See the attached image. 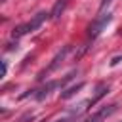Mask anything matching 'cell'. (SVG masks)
<instances>
[{
  "label": "cell",
  "instance_id": "4",
  "mask_svg": "<svg viewBox=\"0 0 122 122\" xmlns=\"http://www.w3.org/2000/svg\"><path fill=\"white\" fill-rule=\"evenodd\" d=\"M65 8H67V0H57L55 6H53V10L50 11V17H51V19H59Z\"/></svg>",
  "mask_w": 122,
  "mask_h": 122
},
{
  "label": "cell",
  "instance_id": "6",
  "mask_svg": "<svg viewBox=\"0 0 122 122\" xmlns=\"http://www.w3.org/2000/svg\"><path fill=\"white\" fill-rule=\"evenodd\" d=\"M111 2H112V0H101V6H99V10H105V8H107Z\"/></svg>",
  "mask_w": 122,
  "mask_h": 122
},
{
  "label": "cell",
  "instance_id": "2",
  "mask_svg": "<svg viewBox=\"0 0 122 122\" xmlns=\"http://www.w3.org/2000/svg\"><path fill=\"white\" fill-rule=\"evenodd\" d=\"M69 51H71V46H65V48H63V50H61V51H59V53L55 55V59L51 61V65H50V67H48V69L44 71V74H46V72H50V71H53V69H55V67H57V65H59V63H61L63 59H65V55H67Z\"/></svg>",
  "mask_w": 122,
  "mask_h": 122
},
{
  "label": "cell",
  "instance_id": "1",
  "mask_svg": "<svg viewBox=\"0 0 122 122\" xmlns=\"http://www.w3.org/2000/svg\"><path fill=\"white\" fill-rule=\"evenodd\" d=\"M111 19H112V15H111V13H103V15H99V17L93 21V25L90 27L88 36H90L92 40H93V38H97V36L101 34V30H103V29L109 25V21H111Z\"/></svg>",
  "mask_w": 122,
  "mask_h": 122
},
{
  "label": "cell",
  "instance_id": "8",
  "mask_svg": "<svg viewBox=\"0 0 122 122\" xmlns=\"http://www.w3.org/2000/svg\"><path fill=\"white\" fill-rule=\"evenodd\" d=\"M120 59H122V57H114V59L111 61V65H116V63H120Z\"/></svg>",
  "mask_w": 122,
  "mask_h": 122
},
{
  "label": "cell",
  "instance_id": "7",
  "mask_svg": "<svg viewBox=\"0 0 122 122\" xmlns=\"http://www.w3.org/2000/svg\"><path fill=\"white\" fill-rule=\"evenodd\" d=\"M6 71H8V67H6V61H2V76H6Z\"/></svg>",
  "mask_w": 122,
  "mask_h": 122
},
{
  "label": "cell",
  "instance_id": "9",
  "mask_svg": "<svg viewBox=\"0 0 122 122\" xmlns=\"http://www.w3.org/2000/svg\"><path fill=\"white\" fill-rule=\"evenodd\" d=\"M55 122H71V118H59V120H55Z\"/></svg>",
  "mask_w": 122,
  "mask_h": 122
},
{
  "label": "cell",
  "instance_id": "3",
  "mask_svg": "<svg viewBox=\"0 0 122 122\" xmlns=\"http://www.w3.org/2000/svg\"><path fill=\"white\" fill-rule=\"evenodd\" d=\"M116 103H112V105H107V107H103V109H99L93 116H92V120H101V118H105V116H109V114H112L114 111H116Z\"/></svg>",
  "mask_w": 122,
  "mask_h": 122
},
{
  "label": "cell",
  "instance_id": "5",
  "mask_svg": "<svg viewBox=\"0 0 122 122\" xmlns=\"http://www.w3.org/2000/svg\"><path fill=\"white\" fill-rule=\"evenodd\" d=\"M82 88H84V82H80V84H76V86H72V88L65 90V92H63V93L59 95V97H61V99H69L71 95H74V93H76L78 90H82Z\"/></svg>",
  "mask_w": 122,
  "mask_h": 122
},
{
  "label": "cell",
  "instance_id": "10",
  "mask_svg": "<svg viewBox=\"0 0 122 122\" xmlns=\"http://www.w3.org/2000/svg\"><path fill=\"white\" fill-rule=\"evenodd\" d=\"M90 122H97V120H90Z\"/></svg>",
  "mask_w": 122,
  "mask_h": 122
}]
</instances>
